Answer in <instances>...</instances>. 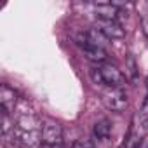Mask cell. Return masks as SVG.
<instances>
[{"label": "cell", "mask_w": 148, "mask_h": 148, "mask_svg": "<svg viewBox=\"0 0 148 148\" xmlns=\"http://www.w3.org/2000/svg\"><path fill=\"white\" fill-rule=\"evenodd\" d=\"M94 30H98L103 37L106 38H124L125 37V30L117 23V21H96Z\"/></svg>", "instance_id": "cell-5"}, {"label": "cell", "mask_w": 148, "mask_h": 148, "mask_svg": "<svg viewBox=\"0 0 148 148\" xmlns=\"http://www.w3.org/2000/svg\"><path fill=\"white\" fill-rule=\"evenodd\" d=\"M91 77L96 84H101V86H106V87L124 89V86H125V75L112 63L96 64L91 70Z\"/></svg>", "instance_id": "cell-1"}, {"label": "cell", "mask_w": 148, "mask_h": 148, "mask_svg": "<svg viewBox=\"0 0 148 148\" xmlns=\"http://www.w3.org/2000/svg\"><path fill=\"white\" fill-rule=\"evenodd\" d=\"M18 103H19L18 92L7 84H2V87H0V108L11 113L18 108Z\"/></svg>", "instance_id": "cell-6"}, {"label": "cell", "mask_w": 148, "mask_h": 148, "mask_svg": "<svg viewBox=\"0 0 148 148\" xmlns=\"http://www.w3.org/2000/svg\"><path fill=\"white\" fill-rule=\"evenodd\" d=\"M136 79V63L132 58H127V66H125V79Z\"/></svg>", "instance_id": "cell-9"}, {"label": "cell", "mask_w": 148, "mask_h": 148, "mask_svg": "<svg viewBox=\"0 0 148 148\" xmlns=\"http://www.w3.org/2000/svg\"><path fill=\"white\" fill-rule=\"evenodd\" d=\"M12 145L18 148H37L42 143V129H23V127H14L11 132Z\"/></svg>", "instance_id": "cell-3"}, {"label": "cell", "mask_w": 148, "mask_h": 148, "mask_svg": "<svg viewBox=\"0 0 148 148\" xmlns=\"http://www.w3.org/2000/svg\"><path fill=\"white\" fill-rule=\"evenodd\" d=\"M94 12L99 21H117L119 14H120L119 7L115 4H96Z\"/></svg>", "instance_id": "cell-7"}, {"label": "cell", "mask_w": 148, "mask_h": 148, "mask_svg": "<svg viewBox=\"0 0 148 148\" xmlns=\"http://www.w3.org/2000/svg\"><path fill=\"white\" fill-rule=\"evenodd\" d=\"M92 134L98 141H105L110 138L112 134V122L108 119H99L98 122H94L92 125Z\"/></svg>", "instance_id": "cell-8"}, {"label": "cell", "mask_w": 148, "mask_h": 148, "mask_svg": "<svg viewBox=\"0 0 148 148\" xmlns=\"http://www.w3.org/2000/svg\"><path fill=\"white\" fill-rule=\"evenodd\" d=\"M70 148H96L94 146V143L91 141V139H77V141H73V145L70 146Z\"/></svg>", "instance_id": "cell-11"}, {"label": "cell", "mask_w": 148, "mask_h": 148, "mask_svg": "<svg viewBox=\"0 0 148 148\" xmlns=\"http://www.w3.org/2000/svg\"><path fill=\"white\" fill-rule=\"evenodd\" d=\"M42 145L52 146V145H63V127L54 119H45L42 124Z\"/></svg>", "instance_id": "cell-4"}, {"label": "cell", "mask_w": 148, "mask_h": 148, "mask_svg": "<svg viewBox=\"0 0 148 148\" xmlns=\"http://www.w3.org/2000/svg\"><path fill=\"white\" fill-rule=\"evenodd\" d=\"M101 101L110 112H115V113H122L129 105L127 92L120 87H106L101 94Z\"/></svg>", "instance_id": "cell-2"}, {"label": "cell", "mask_w": 148, "mask_h": 148, "mask_svg": "<svg viewBox=\"0 0 148 148\" xmlns=\"http://www.w3.org/2000/svg\"><path fill=\"white\" fill-rule=\"evenodd\" d=\"M44 146V145H42ZM44 148H64L63 145H52V146H44Z\"/></svg>", "instance_id": "cell-13"}, {"label": "cell", "mask_w": 148, "mask_h": 148, "mask_svg": "<svg viewBox=\"0 0 148 148\" xmlns=\"http://www.w3.org/2000/svg\"><path fill=\"white\" fill-rule=\"evenodd\" d=\"M141 28H143V32H145V35L148 37V14L141 18Z\"/></svg>", "instance_id": "cell-12"}, {"label": "cell", "mask_w": 148, "mask_h": 148, "mask_svg": "<svg viewBox=\"0 0 148 148\" xmlns=\"http://www.w3.org/2000/svg\"><path fill=\"white\" fill-rule=\"evenodd\" d=\"M139 122H141L143 127H148V99L145 101L143 108L139 110Z\"/></svg>", "instance_id": "cell-10"}]
</instances>
